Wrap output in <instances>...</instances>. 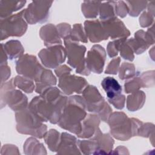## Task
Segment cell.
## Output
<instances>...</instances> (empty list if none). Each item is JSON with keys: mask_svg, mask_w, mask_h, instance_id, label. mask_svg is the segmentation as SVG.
Masks as SVG:
<instances>
[{"mask_svg": "<svg viewBox=\"0 0 155 155\" xmlns=\"http://www.w3.org/2000/svg\"><path fill=\"white\" fill-rule=\"evenodd\" d=\"M86 84L87 81L81 77L66 76L60 78L59 86L65 93L69 94L73 92L81 93V91Z\"/></svg>", "mask_w": 155, "mask_h": 155, "instance_id": "7", "label": "cell"}, {"mask_svg": "<svg viewBox=\"0 0 155 155\" xmlns=\"http://www.w3.org/2000/svg\"><path fill=\"white\" fill-rule=\"evenodd\" d=\"M51 3L52 1L32 2L28 8L24 10V17L30 24L45 21Z\"/></svg>", "mask_w": 155, "mask_h": 155, "instance_id": "4", "label": "cell"}, {"mask_svg": "<svg viewBox=\"0 0 155 155\" xmlns=\"http://www.w3.org/2000/svg\"><path fill=\"white\" fill-rule=\"evenodd\" d=\"M5 3V16L10 15L12 12L22 8L26 1H3Z\"/></svg>", "mask_w": 155, "mask_h": 155, "instance_id": "13", "label": "cell"}, {"mask_svg": "<svg viewBox=\"0 0 155 155\" xmlns=\"http://www.w3.org/2000/svg\"><path fill=\"white\" fill-rule=\"evenodd\" d=\"M41 96L31 101L29 109L42 121L57 123L65 108L67 98L55 87L46 88Z\"/></svg>", "mask_w": 155, "mask_h": 155, "instance_id": "1", "label": "cell"}, {"mask_svg": "<svg viewBox=\"0 0 155 155\" xmlns=\"http://www.w3.org/2000/svg\"><path fill=\"white\" fill-rule=\"evenodd\" d=\"M64 42L68 50V64L73 68L77 67L76 72L78 73L84 75L89 74L90 71L85 69L88 67L84 61L85 47L83 45H79L76 42H71L68 37L65 39Z\"/></svg>", "mask_w": 155, "mask_h": 155, "instance_id": "3", "label": "cell"}, {"mask_svg": "<svg viewBox=\"0 0 155 155\" xmlns=\"http://www.w3.org/2000/svg\"><path fill=\"white\" fill-rule=\"evenodd\" d=\"M147 1H127L130 7V16H137L139 13L146 7Z\"/></svg>", "mask_w": 155, "mask_h": 155, "instance_id": "12", "label": "cell"}, {"mask_svg": "<svg viewBox=\"0 0 155 155\" xmlns=\"http://www.w3.org/2000/svg\"><path fill=\"white\" fill-rule=\"evenodd\" d=\"M23 13L24 10L5 20L4 30L5 31H6L5 33L10 36H21V34L16 28H18L22 35L25 33L27 25L22 19V16H24Z\"/></svg>", "mask_w": 155, "mask_h": 155, "instance_id": "8", "label": "cell"}, {"mask_svg": "<svg viewBox=\"0 0 155 155\" xmlns=\"http://www.w3.org/2000/svg\"><path fill=\"white\" fill-rule=\"evenodd\" d=\"M100 18L102 20L113 18L116 13V2L108 1L101 4Z\"/></svg>", "mask_w": 155, "mask_h": 155, "instance_id": "10", "label": "cell"}, {"mask_svg": "<svg viewBox=\"0 0 155 155\" xmlns=\"http://www.w3.org/2000/svg\"><path fill=\"white\" fill-rule=\"evenodd\" d=\"M101 85L106 92L108 101L113 100L122 95V87L114 78L107 77L104 78Z\"/></svg>", "mask_w": 155, "mask_h": 155, "instance_id": "9", "label": "cell"}, {"mask_svg": "<svg viewBox=\"0 0 155 155\" xmlns=\"http://www.w3.org/2000/svg\"><path fill=\"white\" fill-rule=\"evenodd\" d=\"M120 59L119 58H117V59H113L112 61L110 62L111 65H112V67L107 73H111V74H116L117 73V69L119 65V62Z\"/></svg>", "mask_w": 155, "mask_h": 155, "instance_id": "15", "label": "cell"}, {"mask_svg": "<svg viewBox=\"0 0 155 155\" xmlns=\"http://www.w3.org/2000/svg\"><path fill=\"white\" fill-rule=\"evenodd\" d=\"M77 99L76 96L68 98L58 122L61 127L79 134L81 131L80 122L86 116V105L84 99L81 96L78 102H76Z\"/></svg>", "mask_w": 155, "mask_h": 155, "instance_id": "2", "label": "cell"}, {"mask_svg": "<svg viewBox=\"0 0 155 155\" xmlns=\"http://www.w3.org/2000/svg\"><path fill=\"white\" fill-rule=\"evenodd\" d=\"M101 2L85 1L82 4V10L86 18H95L97 15Z\"/></svg>", "mask_w": 155, "mask_h": 155, "instance_id": "11", "label": "cell"}, {"mask_svg": "<svg viewBox=\"0 0 155 155\" xmlns=\"http://www.w3.org/2000/svg\"><path fill=\"white\" fill-rule=\"evenodd\" d=\"M85 102L89 111L99 112L101 107L105 103L104 98L94 86L90 85L85 88L84 93Z\"/></svg>", "mask_w": 155, "mask_h": 155, "instance_id": "6", "label": "cell"}, {"mask_svg": "<svg viewBox=\"0 0 155 155\" xmlns=\"http://www.w3.org/2000/svg\"><path fill=\"white\" fill-rule=\"evenodd\" d=\"M105 53L103 47L94 45L91 51L88 52L87 59V66L89 69L96 73H101L102 71L104 65Z\"/></svg>", "mask_w": 155, "mask_h": 155, "instance_id": "5", "label": "cell"}, {"mask_svg": "<svg viewBox=\"0 0 155 155\" xmlns=\"http://www.w3.org/2000/svg\"><path fill=\"white\" fill-rule=\"evenodd\" d=\"M128 12V8L124 1L116 2V13L120 17H124Z\"/></svg>", "mask_w": 155, "mask_h": 155, "instance_id": "14", "label": "cell"}]
</instances>
